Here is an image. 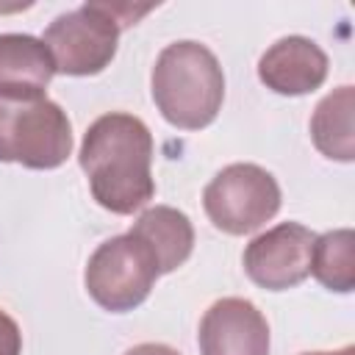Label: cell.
I'll return each mask as SVG.
<instances>
[{
    "label": "cell",
    "instance_id": "e0dca14e",
    "mask_svg": "<svg viewBox=\"0 0 355 355\" xmlns=\"http://www.w3.org/2000/svg\"><path fill=\"white\" fill-rule=\"evenodd\" d=\"M22 8H31V3H22V6H0V14H11V11H22Z\"/></svg>",
    "mask_w": 355,
    "mask_h": 355
},
{
    "label": "cell",
    "instance_id": "8fae6325",
    "mask_svg": "<svg viewBox=\"0 0 355 355\" xmlns=\"http://www.w3.org/2000/svg\"><path fill=\"white\" fill-rule=\"evenodd\" d=\"M128 233L153 252L158 275H169L183 266L194 250V227L189 216L172 205L147 208Z\"/></svg>",
    "mask_w": 355,
    "mask_h": 355
},
{
    "label": "cell",
    "instance_id": "ba28073f",
    "mask_svg": "<svg viewBox=\"0 0 355 355\" xmlns=\"http://www.w3.org/2000/svg\"><path fill=\"white\" fill-rule=\"evenodd\" d=\"M200 355H269L266 316L244 297L216 300L200 319Z\"/></svg>",
    "mask_w": 355,
    "mask_h": 355
},
{
    "label": "cell",
    "instance_id": "7a4b0ae2",
    "mask_svg": "<svg viewBox=\"0 0 355 355\" xmlns=\"http://www.w3.org/2000/svg\"><path fill=\"white\" fill-rule=\"evenodd\" d=\"M150 89L161 116L180 130L208 128L225 100V72L216 55L191 39L166 44L153 67Z\"/></svg>",
    "mask_w": 355,
    "mask_h": 355
},
{
    "label": "cell",
    "instance_id": "8992f818",
    "mask_svg": "<svg viewBox=\"0 0 355 355\" xmlns=\"http://www.w3.org/2000/svg\"><path fill=\"white\" fill-rule=\"evenodd\" d=\"M155 280L158 266L153 252L130 233L103 241L89 255L83 272L89 297L111 313H128L139 308L150 297Z\"/></svg>",
    "mask_w": 355,
    "mask_h": 355
},
{
    "label": "cell",
    "instance_id": "30bf717a",
    "mask_svg": "<svg viewBox=\"0 0 355 355\" xmlns=\"http://www.w3.org/2000/svg\"><path fill=\"white\" fill-rule=\"evenodd\" d=\"M55 64L42 39L0 33V100H42Z\"/></svg>",
    "mask_w": 355,
    "mask_h": 355
},
{
    "label": "cell",
    "instance_id": "52a82bcc",
    "mask_svg": "<svg viewBox=\"0 0 355 355\" xmlns=\"http://www.w3.org/2000/svg\"><path fill=\"white\" fill-rule=\"evenodd\" d=\"M316 233L300 222H280L255 236L244 250L247 277L266 291H286L311 275Z\"/></svg>",
    "mask_w": 355,
    "mask_h": 355
},
{
    "label": "cell",
    "instance_id": "5bb4252c",
    "mask_svg": "<svg viewBox=\"0 0 355 355\" xmlns=\"http://www.w3.org/2000/svg\"><path fill=\"white\" fill-rule=\"evenodd\" d=\"M22 352V333L19 324L0 311V355H19Z\"/></svg>",
    "mask_w": 355,
    "mask_h": 355
},
{
    "label": "cell",
    "instance_id": "2e32d148",
    "mask_svg": "<svg viewBox=\"0 0 355 355\" xmlns=\"http://www.w3.org/2000/svg\"><path fill=\"white\" fill-rule=\"evenodd\" d=\"M302 355H355V347L347 344L341 349H319V352H302Z\"/></svg>",
    "mask_w": 355,
    "mask_h": 355
},
{
    "label": "cell",
    "instance_id": "3957f363",
    "mask_svg": "<svg viewBox=\"0 0 355 355\" xmlns=\"http://www.w3.org/2000/svg\"><path fill=\"white\" fill-rule=\"evenodd\" d=\"M155 6L83 3L67 14H58L42 36L55 72L75 78L103 72L116 55L119 33L136 25Z\"/></svg>",
    "mask_w": 355,
    "mask_h": 355
},
{
    "label": "cell",
    "instance_id": "4fadbf2b",
    "mask_svg": "<svg viewBox=\"0 0 355 355\" xmlns=\"http://www.w3.org/2000/svg\"><path fill=\"white\" fill-rule=\"evenodd\" d=\"M311 275L327 291L349 294L355 288V233L349 227H338L316 236L311 255Z\"/></svg>",
    "mask_w": 355,
    "mask_h": 355
},
{
    "label": "cell",
    "instance_id": "9a60e30c",
    "mask_svg": "<svg viewBox=\"0 0 355 355\" xmlns=\"http://www.w3.org/2000/svg\"><path fill=\"white\" fill-rule=\"evenodd\" d=\"M125 355H180L175 347L169 344H155V341H144V344H136L130 347Z\"/></svg>",
    "mask_w": 355,
    "mask_h": 355
},
{
    "label": "cell",
    "instance_id": "7c38bea8",
    "mask_svg": "<svg viewBox=\"0 0 355 355\" xmlns=\"http://www.w3.org/2000/svg\"><path fill=\"white\" fill-rule=\"evenodd\" d=\"M352 86H338L330 92L311 116V139L324 158L349 164L355 158V136H352Z\"/></svg>",
    "mask_w": 355,
    "mask_h": 355
},
{
    "label": "cell",
    "instance_id": "6da1fadb",
    "mask_svg": "<svg viewBox=\"0 0 355 355\" xmlns=\"http://www.w3.org/2000/svg\"><path fill=\"white\" fill-rule=\"evenodd\" d=\"M78 161L92 197L111 214H133L155 197L153 133L133 114L111 111L97 116L83 133Z\"/></svg>",
    "mask_w": 355,
    "mask_h": 355
},
{
    "label": "cell",
    "instance_id": "9c48e42d",
    "mask_svg": "<svg viewBox=\"0 0 355 355\" xmlns=\"http://www.w3.org/2000/svg\"><path fill=\"white\" fill-rule=\"evenodd\" d=\"M327 53L308 36L277 39L258 61V78L266 89L286 97L316 92L327 78Z\"/></svg>",
    "mask_w": 355,
    "mask_h": 355
},
{
    "label": "cell",
    "instance_id": "5b68a950",
    "mask_svg": "<svg viewBox=\"0 0 355 355\" xmlns=\"http://www.w3.org/2000/svg\"><path fill=\"white\" fill-rule=\"evenodd\" d=\"M280 186L258 164H230L219 169L202 191L211 225L227 236H244L266 225L280 211Z\"/></svg>",
    "mask_w": 355,
    "mask_h": 355
},
{
    "label": "cell",
    "instance_id": "277c9868",
    "mask_svg": "<svg viewBox=\"0 0 355 355\" xmlns=\"http://www.w3.org/2000/svg\"><path fill=\"white\" fill-rule=\"evenodd\" d=\"M72 155L67 111L42 100H0V161L28 169H55Z\"/></svg>",
    "mask_w": 355,
    "mask_h": 355
}]
</instances>
